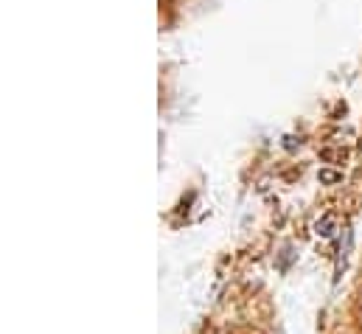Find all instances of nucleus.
<instances>
[{
    "label": "nucleus",
    "instance_id": "obj_1",
    "mask_svg": "<svg viewBox=\"0 0 362 334\" xmlns=\"http://www.w3.org/2000/svg\"><path fill=\"white\" fill-rule=\"evenodd\" d=\"M320 180H326V183H337L340 174H334V171H320Z\"/></svg>",
    "mask_w": 362,
    "mask_h": 334
}]
</instances>
